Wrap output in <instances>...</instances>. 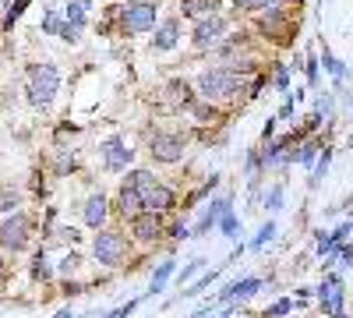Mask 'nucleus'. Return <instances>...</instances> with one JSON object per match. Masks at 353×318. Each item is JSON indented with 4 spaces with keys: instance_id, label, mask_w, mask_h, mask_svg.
Returning a JSON list of instances; mask_svg holds the SVG:
<instances>
[{
    "instance_id": "1",
    "label": "nucleus",
    "mask_w": 353,
    "mask_h": 318,
    "mask_svg": "<svg viewBox=\"0 0 353 318\" xmlns=\"http://www.w3.org/2000/svg\"><path fill=\"white\" fill-rule=\"evenodd\" d=\"M251 78L254 74H244V71L230 68V64H216V68L198 71L191 81H194V92L201 99H212L219 106H237V103H244V92H248Z\"/></svg>"
},
{
    "instance_id": "2",
    "label": "nucleus",
    "mask_w": 353,
    "mask_h": 318,
    "mask_svg": "<svg viewBox=\"0 0 353 318\" xmlns=\"http://www.w3.org/2000/svg\"><path fill=\"white\" fill-rule=\"evenodd\" d=\"M57 89H61V71L53 64H32L25 71V96L36 110H46L57 99Z\"/></svg>"
},
{
    "instance_id": "3",
    "label": "nucleus",
    "mask_w": 353,
    "mask_h": 318,
    "mask_svg": "<svg viewBox=\"0 0 353 318\" xmlns=\"http://www.w3.org/2000/svg\"><path fill=\"white\" fill-rule=\"evenodd\" d=\"M128 255H131V241H128L124 230H110V226L96 230V237H92V258H96L99 266L121 269V266H128Z\"/></svg>"
},
{
    "instance_id": "4",
    "label": "nucleus",
    "mask_w": 353,
    "mask_h": 318,
    "mask_svg": "<svg viewBox=\"0 0 353 318\" xmlns=\"http://www.w3.org/2000/svg\"><path fill=\"white\" fill-rule=\"evenodd\" d=\"M188 146H191V135L188 131H181V128H159L149 138V159L159 163V166H173V163L184 159Z\"/></svg>"
},
{
    "instance_id": "5",
    "label": "nucleus",
    "mask_w": 353,
    "mask_h": 318,
    "mask_svg": "<svg viewBox=\"0 0 353 318\" xmlns=\"http://www.w3.org/2000/svg\"><path fill=\"white\" fill-rule=\"evenodd\" d=\"M301 28V18H293L290 11L276 8V11H254V32L265 36L276 46H290V36Z\"/></svg>"
},
{
    "instance_id": "6",
    "label": "nucleus",
    "mask_w": 353,
    "mask_h": 318,
    "mask_svg": "<svg viewBox=\"0 0 353 318\" xmlns=\"http://www.w3.org/2000/svg\"><path fill=\"white\" fill-rule=\"evenodd\" d=\"M117 21H121L124 36H145L159 25V4H152V0H128L117 11Z\"/></svg>"
},
{
    "instance_id": "7",
    "label": "nucleus",
    "mask_w": 353,
    "mask_h": 318,
    "mask_svg": "<svg viewBox=\"0 0 353 318\" xmlns=\"http://www.w3.org/2000/svg\"><path fill=\"white\" fill-rule=\"evenodd\" d=\"M230 25H233V18H230V14H223V11L205 14V18L191 21V36H188V39H191V46H194L198 53H212V50L226 39Z\"/></svg>"
},
{
    "instance_id": "8",
    "label": "nucleus",
    "mask_w": 353,
    "mask_h": 318,
    "mask_svg": "<svg viewBox=\"0 0 353 318\" xmlns=\"http://www.w3.org/2000/svg\"><path fill=\"white\" fill-rule=\"evenodd\" d=\"M314 301H318V311L325 315V318H332V315L346 311L350 294H346V279H343V272H339V269H332V272L321 276V283L314 286Z\"/></svg>"
},
{
    "instance_id": "9",
    "label": "nucleus",
    "mask_w": 353,
    "mask_h": 318,
    "mask_svg": "<svg viewBox=\"0 0 353 318\" xmlns=\"http://www.w3.org/2000/svg\"><path fill=\"white\" fill-rule=\"evenodd\" d=\"M166 223H170L166 212H149V209H145L141 216H134V219L128 223V234H131V241L141 244V248H156V244L166 241Z\"/></svg>"
},
{
    "instance_id": "10",
    "label": "nucleus",
    "mask_w": 353,
    "mask_h": 318,
    "mask_svg": "<svg viewBox=\"0 0 353 318\" xmlns=\"http://www.w3.org/2000/svg\"><path fill=\"white\" fill-rule=\"evenodd\" d=\"M99 156H103V170L106 173H128L131 163H134V152L128 146L124 135H110L99 141Z\"/></svg>"
},
{
    "instance_id": "11",
    "label": "nucleus",
    "mask_w": 353,
    "mask_h": 318,
    "mask_svg": "<svg viewBox=\"0 0 353 318\" xmlns=\"http://www.w3.org/2000/svg\"><path fill=\"white\" fill-rule=\"evenodd\" d=\"M32 241V223L25 212H11L8 219H0V248L8 251H25Z\"/></svg>"
},
{
    "instance_id": "12",
    "label": "nucleus",
    "mask_w": 353,
    "mask_h": 318,
    "mask_svg": "<svg viewBox=\"0 0 353 318\" xmlns=\"http://www.w3.org/2000/svg\"><path fill=\"white\" fill-rule=\"evenodd\" d=\"M184 43V18L181 14H166V18H159V25L152 28V43H149V50L152 53H170V50H176Z\"/></svg>"
},
{
    "instance_id": "13",
    "label": "nucleus",
    "mask_w": 353,
    "mask_h": 318,
    "mask_svg": "<svg viewBox=\"0 0 353 318\" xmlns=\"http://www.w3.org/2000/svg\"><path fill=\"white\" fill-rule=\"evenodd\" d=\"M230 209H233V195H216V198L209 201V206H205V209L198 212V219L191 223V234H194V237H209L212 230L219 226V219H223Z\"/></svg>"
},
{
    "instance_id": "14",
    "label": "nucleus",
    "mask_w": 353,
    "mask_h": 318,
    "mask_svg": "<svg viewBox=\"0 0 353 318\" xmlns=\"http://www.w3.org/2000/svg\"><path fill=\"white\" fill-rule=\"evenodd\" d=\"M159 99H163L170 110L184 113L188 103L194 99V81H191V78H166V81L159 85Z\"/></svg>"
},
{
    "instance_id": "15",
    "label": "nucleus",
    "mask_w": 353,
    "mask_h": 318,
    "mask_svg": "<svg viewBox=\"0 0 353 318\" xmlns=\"http://www.w3.org/2000/svg\"><path fill=\"white\" fill-rule=\"evenodd\" d=\"M141 198H145V209H149V212H166V216L181 206V195L173 191L170 181H156L152 188L141 191Z\"/></svg>"
},
{
    "instance_id": "16",
    "label": "nucleus",
    "mask_w": 353,
    "mask_h": 318,
    "mask_svg": "<svg viewBox=\"0 0 353 318\" xmlns=\"http://www.w3.org/2000/svg\"><path fill=\"white\" fill-rule=\"evenodd\" d=\"M110 216H113V206H110V198H106L103 191H96V195L85 198V206H81V223H85L88 230H103V226L110 223Z\"/></svg>"
},
{
    "instance_id": "17",
    "label": "nucleus",
    "mask_w": 353,
    "mask_h": 318,
    "mask_svg": "<svg viewBox=\"0 0 353 318\" xmlns=\"http://www.w3.org/2000/svg\"><path fill=\"white\" fill-rule=\"evenodd\" d=\"M188 117L198 124V128H212V124H223L226 121V113H223V106L219 103H212V99H201V96H194L191 103H188Z\"/></svg>"
},
{
    "instance_id": "18",
    "label": "nucleus",
    "mask_w": 353,
    "mask_h": 318,
    "mask_svg": "<svg viewBox=\"0 0 353 318\" xmlns=\"http://www.w3.org/2000/svg\"><path fill=\"white\" fill-rule=\"evenodd\" d=\"M145 212V198H141V191H134V188H128V184H121L117 188V198H113V216H121L124 223H131L134 216H141Z\"/></svg>"
},
{
    "instance_id": "19",
    "label": "nucleus",
    "mask_w": 353,
    "mask_h": 318,
    "mask_svg": "<svg viewBox=\"0 0 353 318\" xmlns=\"http://www.w3.org/2000/svg\"><path fill=\"white\" fill-rule=\"evenodd\" d=\"M223 269H226V266H216V269H201V276H198V279H191V283L184 286V290H181V297H173L170 304H176V301H194L198 294H205V290H209V286H212V283L223 276ZM170 304H166V308H170Z\"/></svg>"
},
{
    "instance_id": "20",
    "label": "nucleus",
    "mask_w": 353,
    "mask_h": 318,
    "mask_svg": "<svg viewBox=\"0 0 353 318\" xmlns=\"http://www.w3.org/2000/svg\"><path fill=\"white\" fill-rule=\"evenodd\" d=\"M173 276H176V258L170 255V258H163V262L152 269V279H149V290H145V301H149V297H159Z\"/></svg>"
},
{
    "instance_id": "21",
    "label": "nucleus",
    "mask_w": 353,
    "mask_h": 318,
    "mask_svg": "<svg viewBox=\"0 0 353 318\" xmlns=\"http://www.w3.org/2000/svg\"><path fill=\"white\" fill-rule=\"evenodd\" d=\"M216 11H223V0H181V4H176V14L184 21H198V18L216 14Z\"/></svg>"
},
{
    "instance_id": "22",
    "label": "nucleus",
    "mask_w": 353,
    "mask_h": 318,
    "mask_svg": "<svg viewBox=\"0 0 353 318\" xmlns=\"http://www.w3.org/2000/svg\"><path fill=\"white\" fill-rule=\"evenodd\" d=\"M318 57H321V71H325V74L332 78V85H346V74H350V68H346V64L339 61V57L332 53V46H329V43H321Z\"/></svg>"
},
{
    "instance_id": "23",
    "label": "nucleus",
    "mask_w": 353,
    "mask_h": 318,
    "mask_svg": "<svg viewBox=\"0 0 353 318\" xmlns=\"http://www.w3.org/2000/svg\"><path fill=\"white\" fill-rule=\"evenodd\" d=\"M332 156H336V149H332V146H325V149H321L318 163L311 166V177H307V191H318V188H321V181H325V173H329V166H332Z\"/></svg>"
},
{
    "instance_id": "24",
    "label": "nucleus",
    "mask_w": 353,
    "mask_h": 318,
    "mask_svg": "<svg viewBox=\"0 0 353 318\" xmlns=\"http://www.w3.org/2000/svg\"><path fill=\"white\" fill-rule=\"evenodd\" d=\"M156 181H159L156 170H149V166H131V170L124 173L121 184H128V188H134V191H145V188H152Z\"/></svg>"
},
{
    "instance_id": "25",
    "label": "nucleus",
    "mask_w": 353,
    "mask_h": 318,
    "mask_svg": "<svg viewBox=\"0 0 353 318\" xmlns=\"http://www.w3.org/2000/svg\"><path fill=\"white\" fill-rule=\"evenodd\" d=\"M166 241H170V244H188V241H194L191 223H188L184 216H170V223H166Z\"/></svg>"
},
{
    "instance_id": "26",
    "label": "nucleus",
    "mask_w": 353,
    "mask_h": 318,
    "mask_svg": "<svg viewBox=\"0 0 353 318\" xmlns=\"http://www.w3.org/2000/svg\"><path fill=\"white\" fill-rule=\"evenodd\" d=\"M293 311H297V297H276L272 304L258 311V318H290Z\"/></svg>"
},
{
    "instance_id": "27",
    "label": "nucleus",
    "mask_w": 353,
    "mask_h": 318,
    "mask_svg": "<svg viewBox=\"0 0 353 318\" xmlns=\"http://www.w3.org/2000/svg\"><path fill=\"white\" fill-rule=\"evenodd\" d=\"M272 241H276V219L269 216V219H265V223L258 226V234H254V241L248 244V251H251V255H258V251H265V248H269Z\"/></svg>"
},
{
    "instance_id": "28",
    "label": "nucleus",
    "mask_w": 353,
    "mask_h": 318,
    "mask_svg": "<svg viewBox=\"0 0 353 318\" xmlns=\"http://www.w3.org/2000/svg\"><path fill=\"white\" fill-rule=\"evenodd\" d=\"M283 201H286V181H276V184H269V191H265L261 209L272 216V212H279V209H283Z\"/></svg>"
},
{
    "instance_id": "29",
    "label": "nucleus",
    "mask_w": 353,
    "mask_h": 318,
    "mask_svg": "<svg viewBox=\"0 0 353 318\" xmlns=\"http://www.w3.org/2000/svg\"><path fill=\"white\" fill-rule=\"evenodd\" d=\"M205 266H209V262H205V255H194L191 262H184V269L176 266V276H173V279L181 283V290H184V286H188L191 279H198V276H201V269H205Z\"/></svg>"
},
{
    "instance_id": "30",
    "label": "nucleus",
    "mask_w": 353,
    "mask_h": 318,
    "mask_svg": "<svg viewBox=\"0 0 353 318\" xmlns=\"http://www.w3.org/2000/svg\"><path fill=\"white\" fill-rule=\"evenodd\" d=\"M88 11H92V0H68V8H64V18L78 28L88 25Z\"/></svg>"
},
{
    "instance_id": "31",
    "label": "nucleus",
    "mask_w": 353,
    "mask_h": 318,
    "mask_svg": "<svg viewBox=\"0 0 353 318\" xmlns=\"http://www.w3.org/2000/svg\"><path fill=\"white\" fill-rule=\"evenodd\" d=\"M304 103V89H297V92H283V103H279V110H276V121H293L297 117V106Z\"/></svg>"
},
{
    "instance_id": "32",
    "label": "nucleus",
    "mask_w": 353,
    "mask_h": 318,
    "mask_svg": "<svg viewBox=\"0 0 353 318\" xmlns=\"http://www.w3.org/2000/svg\"><path fill=\"white\" fill-rule=\"evenodd\" d=\"M304 78H307V89H318L321 85V57L314 50L304 53Z\"/></svg>"
},
{
    "instance_id": "33",
    "label": "nucleus",
    "mask_w": 353,
    "mask_h": 318,
    "mask_svg": "<svg viewBox=\"0 0 353 318\" xmlns=\"http://www.w3.org/2000/svg\"><path fill=\"white\" fill-rule=\"evenodd\" d=\"M216 188H219V173H212V177H205V181H201V188H194V191L184 198V209H194L198 201H201V198H209Z\"/></svg>"
},
{
    "instance_id": "34",
    "label": "nucleus",
    "mask_w": 353,
    "mask_h": 318,
    "mask_svg": "<svg viewBox=\"0 0 353 318\" xmlns=\"http://www.w3.org/2000/svg\"><path fill=\"white\" fill-rule=\"evenodd\" d=\"M290 81H293V68L286 64H272V74H269V85L276 92H290Z\"/></svg>"
},
{
    "instance_id": "35",
    "label": "nucleus",
    "mask_w": 353,
    "mask_h": 318,
    "mask_svg": "<svg viewBox=\"0 0 353 318\" xmlns=\"http://www.w3.org/2000/svg\"><path fill=\"white\" fill-rule=\"evenodd\" d=\"M216 230H219L223 237L237 241V237H241V212H233V209H230V212H226V216L219 219V226H216Z\"/></svg>"
},
{
    "instance_id": "36",
    "label": "nucleus",
    "mask_w": 353,
    "mask_h": 318,
    "mask_svg": "<svg viewBox=\"0 0 353 318\" xmlns=\"http://www.w3.org/2000/svg\"><path fill=\"white\" fill-rule=\"evenodd\" d=\"M32 279H53V269H50V251H36L32 258Z\"/></svg>"
},
{
    "instance_id": "37",
    "label": "nucleus",
    "mask_w": 353,
    "mask_h": 318,
    "mask_svg": "<svg viewBox=\"0 0 353 318\" xmlns=\"http://www.w3.org/2000/svg\"><path fill=\"white\" fill-rule=\"evenodd\" d=\"M276 8L290 11V8H301V0H254L248 14H254V11H276Z\"/></svg>"
},
{
    "instance_id": "38",
    "label": "nucleus",
    "mask_w": 353,
    "mask_h": 318,
    "mask_svg": "<svg viewBox=\"0 0 353 318\" xmlns=\"http://www.w3.org/2000/svg\"><path fill=\"white\" fill-rule=\"evenodd\" d=\"M18 206V191L14 188H0V212H14Z\"/></svg>"
},
{
    "instance_id": "39",
    "label": "nucleus",
    "mask_w": 353,
    "mask_h": 318,
    "mask_svg": "<svg viewBox=\"0 0 353 318\" xmlns=\"http://www.w3.org/2000/svg\"><path fill=\"white\" fill-rule=\"evenodd\" d=\"M61 25H64V14H57V11H46V18H43V32H53V36H61Z\"/></svg>"
},
{
    "instance_id": "40",
    "label": "nucleus",
    "mask_w": 353,
    "mask_h": 318,
    "mask_svg": "<svg viewBox=\"0 0 353 318\" xmlns=\"http://www.w3.org/2000/svg\"><path fill=\"white\" fill-rule=\"evenodd\" d=\"M81 269V258L71 251V255H64V262H61V269H57V272H61V276H74Z\"/></svg>"
},
{
    "instance_id": "41",
    "label": "nucleus",
    "mask_w": 353,
    "mask_h": 318,
    "mask_svg": "<svg viewBox=\"0 0 353 318\" xmlns=\"http://www.w3.org/2000/svg\"><path fill=\"white\" fill-rule=\"evenodd\" d=\"M57 237H61V244H71V248H74V244L81 241V234H78L74 226H64V230H57Z\"/></svg>"
},
{
    "instance_id": "42",
    "label": "nucleus",
    "mask_w": 353,
    "mask_h": 318,
    "mask_svg": "<svg viewBox=\"0 0 353 318\" xmlns=\"http://www.w3.org/2000/svg\"><path fill=\"white\" fill-rule=\"evenodd\" d=\"M28 4H32V0H14V4H11V11H8V25H14L21 14H25V8Z\"/></svg>"
},
{
    "instance_id": "43",
    "label": "nucleus",
    "mask_w": 353,
    "mask_h": 318,
    "mask_svg": "<svg viewBox=\"0 0 353 318\" xmlns=\"http://www.w3.org/2000/svg\"><path fill=\"white\" fill-rule=\"evenodd\" d=\"M276 124H279V121H276V113H272V117L265 121V128H261V146H265L269 138H276Z\"/></svg>"
},
{
    "instance_id": "44",
    "label": "nucleus",
    "mask_w": 353,
    "mask_h": 318,
    "mask_svg": "<svg viewBox=\"0 0 353 318\" xmlns=\"http://www.w3.org/2000/svg\"><path fill=\"white\" fill-rule=\"evenodd\" d=\"M251 4H254V0H230L233 11H251Z\"/></svg>"
},
{
    "instance_id": "45",
    "label": "nucleus",
    "mask_w": 353,
    "mask_h": 318,
    "mask_svg": "<svg viewBox=\"0 0 353 318\" xmlns=\"http://www.w3.org/2000/svg\"><path fill=\"white\" fill-rule=\"evenodd\" d=\"M4 272H8V266H4V258H0V279H4Z\"/></svg>"
},
{
    "instance_id": "46",
    "label": "nucleus",
    "mask_w": 353,
    "mask_h": 318,
    "mask_svg": "<svg viewBox=\"0 0 353 318\" xmlns=\"http://www.w3.org/2000/svg\"><path fill=\"white\" fill-rule=\"evenodd\" d=\"M332 318H350V315H346V311H339V315H332Z\"/></svg>"
},
{
    "instance_id": "47",
    "label": "nucleus",
    "mask_w": 353,
    "mask_h": 318,
    "mask_svg": "<svg viewBox=\"0 0 353 318\" xmlns=\"http://www.w3.org/2000/svg\"><path fill=\"white\" fill-rule=\"evenodd\" d=\"M346 244H350V248H353V234H350V241H346Z\"/></svg>"
}]
</instances>
